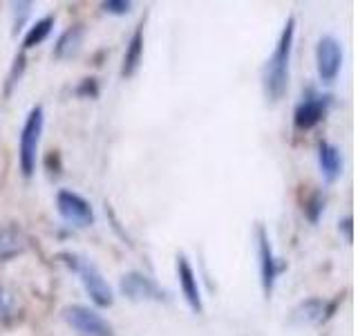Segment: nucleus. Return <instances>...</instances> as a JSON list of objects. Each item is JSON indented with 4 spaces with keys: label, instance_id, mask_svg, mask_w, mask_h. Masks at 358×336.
Instances as JSON below:
<instances>
[{
    "label": "nucleus",
    "instance_id": "9b49d317",
    "mask_svg": "<svg viewBox=\"0 0 358 336\" xmlns=\"http://www.w3.org/2000/svg\"><path fill=\"white\" fill-rule=\"evenodd\" d=\"M177 278H179V289H182V296L186 300V305L195 314H201L204 312V302H201L197 274H195L193 265H190V260L184 253L177 255Z\"/></svg>",
    "mask_w": 358,
    "mask_h": 336
},
{
    "label": "nucleus",
    "instance_id": "2eb2a0df",
    "mask_svg": "<svg viewBox=\"0 0 358 336\" xmlns=\"http://www.w3.org/2000/svg\"><path fill=\"white\" fill-rule=\"evenodd\" d=\"M83 34H85L83 25L67 27L54 45V59H59V61L74 59V56L78 54V50H81V45H83Z\"/></svg>",
    "mask_w": 358,
    "mask_h": 336
},
{
    "label": "nucleus",
    "instance_id": "6e6552de",
    "mask_svg": "<svg viewBox=\"0 0 358 336\" xmlns=\"http://www.w3.org/2000/svg\"><path fill=\"white\" fill-rule=\"evenodd\" d=\"M56 211H59V216L74 224V227H92L94 224V211H92V204L83 197L74 193L70 188H61L59 193H56Z\"/></svg>",
    "mask_w": 358,
    "mask_h": 336
},
{
    "label": "nucleus",
    "instance_id": "7ed1b4c3",
    "mask_svg": "<svg viewBox=\"0 0 358 336\" xmlns=\"http://www.w3.org/2000/svg\"><path fill=\"white\" fill-rule=\"evenodd\" d=\"M45 128V110L43 106H34L29 115L25 117L18 139V164L22 177H31L36 171V160H38V146Z\"/></svg>",
    "mask_w": 358,
    "mask_h": 336
},
{
    "label": "nucleus",
    "instance_id": "1a4fd4ad",
    "mask_svg": "<svg viewBox=\"0 0 358 336\" xmlns=\"http://www.w3.org/2000/svg\"><path fill=\"white\" fill-rule=\"evenodd\" d=\"M331 106V97L329 94H320L316 90H309V92L302 97V101L294 110V126L296 130H311L316 128L318 123L327 117Z\"/></svg>",
    "mask_w": 358,
    "mask_h": 336
},
{
    "label": "nucleus",
    "instance_id": "5701e85b",
    "mask_svg": "<svg viewBox=\"0 0 358 336\" xmlns=\"http://www.w3.org/2000/svg\"><path fill=\"white\" fill-rule=\"evenodd\" d=\"M338 231L345 235V242H352L354 240V220H352V216H347V218H343L341 222H338Z\"/></svg>",
    "mask_w": 358,
    "mask_h": 336
},
{
    "label": "nucleus",
    "instance_id": "dca6fc26",
    "mask_svg": "<svg viewBox=\"0 0 358 336\" xmlns=\"http://www.w3.org/2000/svg\"><path fill=\"white\" fill-rule=\"evenodd\" d=\"M54 20H56L54 16H43L34 22V25L27 29L25 38H22V48L31 50V48H36V45H41L43 41H48V36L54 29Z\"/></svg>",
    "mask_w": 358,
    "mask_h": 336
},
{
    "label": "nucleus",
    "instance_id": "39448f33",
    "mask_svg": "<svg viewBox=\"0 0 358 336\" xmlns=\"http://www.w3.org/2000/svg\"><path fill=\"white\" fill-rule=\"evenodd\" d=\"M63 318L81 336H115L112 323L87 305H67L63 309Z\"/></svg>",
    "mask_w": 358,
    "mask_h": 336
},
{
    "label": "nucleus",
    "instance_id": "0eeeda50",
    "mask_svg": "<svg viewBox=\"0 0 358 336\" xmlns=\"http://www.w3.org/2000/svg\"><path fill=\"white\" fill-rule=\"evenodd\" d=\"M119 289L121 294L128 300L141 302V300H152V302H162L168 300V291L157 283L155 278L141 272H128L123 274L119 280Z\"/></svg>",
    "mask_w": 358,
    "mask_h": 336
},
{
    "label": "nucleus",
    "instance_id": "412c9836",
    "mask_svg": "<svg viewBox=\"0 0 358 336\" xmlns=\"http://www.w3.org/2000/svg\"><path fill=\"white\" fill-rule=\"evenodd\" d=\"M11 7H14V31H18L22 25H25V20L31 14L34 5L31 3H14Z\"/></svg>",
    "mask_w": 358,
    "mask_h": 336
},
{
    "label": "nucleus",
    "instance_id": "423d86ee",
    "mask_svg": "<svg viewBox=\"0 0 358 336\" xmlns=\"http://www.w3.org/2000/svg\"><path fill=\"white\" fill-rule=\"evenodd\" d=\"M336 305H338V300L329 302L320 296H309L291 309L289 325H294V328H318L334 316Z\"/></svg>",
    "mask_w": 358,
    "mask_h": 336
},
{
    "label": "nucleus",
    "instance_id": "f3484780",
    "mask_svg": "<svg viewBox=\"0 0 358 336\" xmlns=\"http://www.w3.org/2000/svg\"><path fill=\"white\" fill-rule=\"evenodd\" d=\"M18 316V307H16V300L11 296V291L0 285V325H9Z\"/></svg>",
    "mask_w": 358,
    "mask_h": 336
},
{
    "label": "nucleus",
    "instance_id": "f257e3e1",
    "mask_svg": "<svg viewBox=\"0 0 358 336\" xmlns=\"http://www.w3.org/2000/svg\"><path fill=\"white\" fill-rule=\"evenodd\" d=\"M294 38H296V16H289L280 38L271 56L264 63L262 70V88L268 104H278L287 94L289 88V65H291V52H294Z\"/></svg>",
    "mask_w": 358,
    "mask_h": 336
},
{
    "label": "nucleus",
    "instance_id": "aec40b11",
    "mask_svg": "<svg viewBox=\"0 0 358 336\" xmlns=\"http://www.w3.org/2000/svg\"><path fill=\"white\" fill-rule=\"evenodd\" d=\"M101 9L112 16H126L132 9V3L130 0H103V3H101Z\"/></svg>",
    "mask_w": 358,
    "mask_h": 336
},
{
    "label": "nucleus",
    "instance_id": "f03ea898",
    "mask_svg": "<svg viewBox=\"0 0 358 336\" xmlns=\"http://www.w3.org/2000/svg\"><path fill=\"white\" fill-rule=\"evenodd\" d=\"M59 260L67 269H72V272L78 276L83 289L87 291L90 300H92L96 307H110L112 302H115V294H112V287L108 285V280L103 278V274H101V269L92 260H87L85 255L72 253V251L59 253Z\"/></svg>",
    "mask_w": 358,
    "mask_h": 336
},
{
    "label": "nucleus",
    "instance_id": "4468645a",
    "mask_svg": "<svg viewBox=\"0 0 358 336\" xmlns=\"http://www.w3.org/2000/svg\"><path fill=\"white\" fill-rule=\"evenodd\" d=\"M141 61H143V25H139L137 29H134L130 41H128L126 54H123L121 76L123 78H132L134 74H137Z\"/></svg>",
    "mask_w": 358,
    "mask_h": 336
},
{
    "label": "nucleus",
    "instance_id": "9d476101",
    "mask_svg": "<svg viewBox=\"0 0 358 336\" xmlns=\"http://www.w3.org/2000/svg\"><path fill=\"white\" fill-rule=\"evenodd\" d=\"M316 70L322 83H334L343 70V45L336 36H322L316 45Z\"/></svg>",
    "mask_w": 358,
    "mask_h": 336
},
{
    "label": "nucleus",
    "instance_id": "f8f14e48",
    "mask_svg": "<svg viewBox=\"0 0 358 336\" xmlns=\"http://www.w3.org/2000/svg\"><path fill=\"white\" fill-rule=\"evenodd\" d=\"M27 249V235L16 222H7L0 227V260L9 262Z\"/></svg>",
    "mask_w": 358,
    "mask_h": 336
},
{
    "label": "nucleus",
    "instance_id": "4be33fe9",
    "mask_svg": "<svg viewBox=\"0 0 358 336\" xmlns=\"http://www.w3.org/2000/svg\"><path fill=\"white\" fill-rule=\"evenodd\" d=\"M76 94L78 97H85V99H94L99 94L96 78H83V81L78 83V88H76Z\"/></svg>",
    "mask_w": 358,
    "mask_h": 336
},
{
    "label": "nucleus",
    "instance_id": "a211bd4d",
    "mask_svg": "<svg viewBox=\"0 0 358 336\" xmlns=\"http://www.w3.org/2000/svg\"><path fill=\"white\" fill-rule=\"evenodd\" d=\"M324 202H327V197H324L322 190H313V193L307 197V202H305V218L311 224H316L320 220L322 211H324Z\"/></svg>",
    "mask_w": 358,
    "mask_h": 336
},
{
    "label": "nucleus",
    "instance_id": "6ab92c4d",
    "mask_svg": "<svg viewBox=\"0 0 358 336\" xmlns=\"http://www.w3.org/2000/svg\"><path fill=\"white\" fill-rule=\"evenodd\" d=\"M27 67V59H25V52H20L16 59H14V65H11L9 70V76H7V83H5V97L11 94V90H14V85L18 83V78L22 76V72H25Z\"/></svg>",
    "mask_w": 358,
    "mask_h": 336
},
{
    "label": "nucleus",
    "instance_id": "ddd939ff",
    "mask_svg": "<svg viewBox=\"0 0 358 336\" xmlns=\"http://www.w3.org/2000/svg\"><path fill=\"white\" fill-rule=\"evenodd\" d=\"M318 166L324 182L334 184L343 175V153L338 146H334L327 139L318 141Z\"/></svg>",
    "mask_w": 358,
    "mask_h": 336
},
{
    "label": "nucleus",
    "instance_id": "20e7f679",
    "mask_svg": "<svg viewBox=\"0 0 358 336\" xmlns=\"http://www.w3.org/2000/svg\"><path fill=\"white\" fill-rule=\"evenodd\" d=\"M255 240H257V258H260V285L266 298H271L273 289H275V280L278 276L285 272V262H280V258L273 251L271 238H268V231L264 229V224H257L255 227Z\"/></svg>",
    "mask_w": 358,
    "mask_h": 336
}]
</instances>
